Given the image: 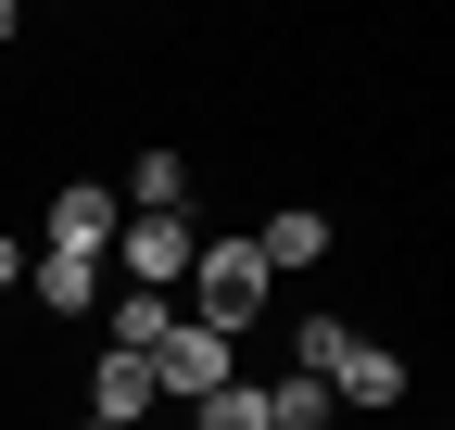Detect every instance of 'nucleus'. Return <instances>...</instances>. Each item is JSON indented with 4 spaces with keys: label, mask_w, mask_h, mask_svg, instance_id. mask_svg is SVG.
<instances>
[{
    "label": "nucleus",
    "mask_w": 455,
    "mask_h": 430,
    "mask_svg": "<svg viewBox=\"0 0 455 430\" xmlns=\"http://www.w3.org/2000/svg\"><path fill=\"white\" fill-rule=\"evenodd\" d=\"M291 354H304V380H316V393H341L355 418H392V405H405V354L367 342V330H341V316H304Z\"/></svg>",
    "instance_id": "f257e3e1"
},
{
    "label": "nucleus",
    "mask_w": 455,
    "mask_h": 430,
    "mask_svg": "<svg viewBox=\"0 0 455 430\" xmlns=\"http://www.w3.org/2000/svg\"><path fill=\"white\" fill-rule=\"evenodd\" d=\"M178 291H190V304H178V316H190V330H215V342H241V330H253V316H266V291H278V279H266V266H253V241H203Z\"/></svg>",
    "instance_id": "f03ea898"
},
{
    "label": "nucleus",
    "mask_w": 455,
    "mask_h": 430,
    "mask_svg": "<svg viewBox=\"0 0 455 430\" xmlns=\"http://www.w3.org/2000/svg\"><path fill=\"white\" fill-rule=\"evenodd\" d=\"M140 367H152V393H164V405H203L215 380H241V342H215V330H190V316H178V330H164Z\"/></svg>",
    "instance_id": "7ed1b4c3"
},
{
    "label": "nucleus",
    "mask_w": 455,
    "mask_h": 430,
    "mask_svg": "<svg viewBox=\"0 0 455 430\" xmlns=\"http://www.w3.org/2000/svg\"><path fill=\"white\" fill-rule=\"evenodd\" d=\"M114 253H127V291H178L190 253H203V228H190V215H127V228H114Z\"/></svg>",
    "instance_id": "20e7f679"
},
{
    "label": "nucleus",
    "mask_w": 455,
    "mask_h": 430,
    "mask_svg": "<svg viewBox=\"0 0 455 430\" xmlns=\"http://www.w3.org/2000/svg\"><path fill=\"white\" fill-rule=\"evenodd\" d=\"M114 228H127V203H114L101 178H64V190H51V241H38V253H101V266H114Z\"/></svg>",
    "instance_id": "39448f33"
},
{
    "label": "nucleus",
    "mask_w": 455,
    "mask_h": 430,
    "mask_svg": "<svg viewBox=\"0 0 455 430\" xmlns=\"http://www.w3.org/2000/svg\"><path fill=\"white\" fill-rule=\"evenodd\" d=\"M152 405H164V393H152V367L101 342V354H89V418H101V430H152Z\"/></svg>",
    "instance_id": "423d86ee"
},
{
    "label": "nucleus",
    "mask_w": 455,
    "mask_h": 430,
    "mask_svg": "<svg viewBox=\"0 0 455 430\" xmlns=\"http://www.w3.org/2000/svg\"><path fill=\"white\" fill-rule=\"evenodd\" d=\"M253 266H266V279H304V266H329V215H316V203H278L266 228H253Z\"/></svg>",
    "instance_id": "0eeeda50"
},
{
    "label": "nucleus",
    "mask_w": 455,
    "mask_h": 430,
    "mask_svg": "<svg viewBox=\"0 0 455 430\" xmlns=\"http://www.w3.org/2000/svg\"><path fill=\"white\" fill-rule=\"evenodd\" d=\"M114 203H140V215H190V152L140 139V165H127V190H114Z\"/></svg>",
    "instance_id": "6e6552de"
},
{
    "label": "nucleus",
    "mask_w": 455,
    "mask_h": 430,
    "mask_svg": "<svg viewBox=\"0 0 455 430\" xmlns=\"http://www.w3.org/2000/svg\"><path fill=\"white\" fill-rule=\"evenodd\" d=\"M101 304V253H38V316H89Z\"/></svg>",
    "instance_id": "1a4fd4ad"
},
{
    "label": "nucleus",
    "mask_w": 455,
    "mask_h": 430,
    "mask_svg": "<svg viewBox=\"0 0 455 430\" xmlns=\"http://www.w3.org/2000/svg\"><path fill=\"white\" fill-rule=\"evenodd\" d=\"M164 330H178V291H127L114 304V354H152Z\"/></svg>",
    "instance_id": "9d476101"
},
{
    "label": "nucleus",
    "mask_w": 455,
    "mask_h": 430,
    "mask_svg": "<svg viewBox=\"0 0 455 430\" xmlns=\"http://www.w3.org/2000/svg\"><path fill=\"white\" fill-rule=\"evenodd\" d=\"M190 430H266V380H215L190 405Z\"/></svg>",
    "instance_id": "9b49d317"
},
{
    "label": "nucleus",
    "mask_w": 455,
    "mask_h": 430,
    "mask_svg": "<svg viewBox=\"0 0 455 430\" xmlns=\"http://www.w3.org/2000/svg\"><path fill=\"white\" fill-rule=\"evenodd\" d=\"M13 279H26V241H13V228H0V291H13Z\"/></svg>",
    "instance_id": "f8f14e48"
},
{
    "label": "nucleus",
    "mask_w": 455,
    "mask_h": 430,
    "mask_svg": "<svg viewBox=\"0 0 455 430\" xmlns=\"http://www.w3.org/2000/svg\"><path fill=\"white\" fill-rule=\"evenodd\" d=\"M13 26H26V13H13V0H0V38H13Z\"/></svg>",
    "instance_id": "ddd939ff"
},
{
    "label": "nucleus",
    "mask_w": 455,
    "mask_h": 430,
    "mask_svg": "<svg viewBox=\"0 0 455 430\" xmlns=\"http://www.w3.org/2000/svg\"><path fill=\"white\" fill-rule=\"evenodd\" d=\"M76 430H101V418H76Z\"/></svg>",
    "instance_id": "4468645a"
}]
</instances>
